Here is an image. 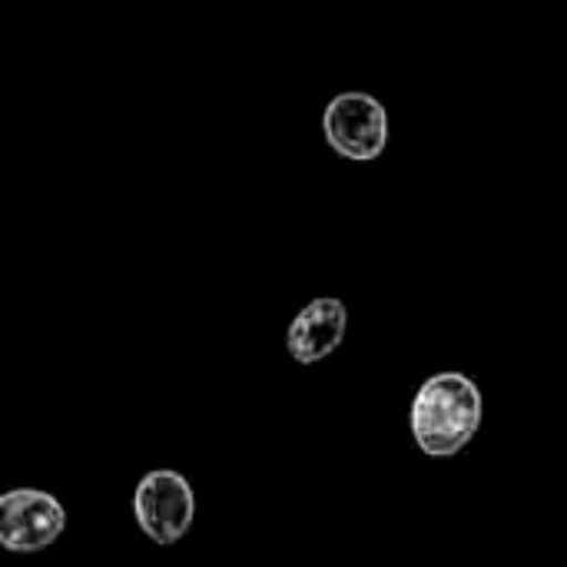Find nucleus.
Wrapping results in <instances>:
<instances>
[{
  "label": "nucleus",
  "mask_w": 567,
  "mask_h": 567,
  "mask_svg": "<svg viewBox=\"0 0 567 567\" xmlns=\"http://www.w3.org/2000/svg\"><path fill=\"white\" fill-rule=\"evenodd\" d=\"M482 389L462 372H439L415 392L409 425L415 445L429 458H452L472 445L482 429Z\"/></svg>",
  "instance_id": "nucleus-1"
},
{
  "label": "nucleus",
  "mask_w": 567,
  "mask_h": 567,
  "mask_svg": "<svg viewBox=\"0 0 567 567\" xmlns=\"http://www.w3.org/2000/svg\"><path fill=\"white\" fill-rule=\"evenodd\" d=\"M66 532L63 505L40 488H10L0 495V548L13 555H37Z\"/></svg>",
  "instance_id": "nucleus-4"
},
{
  "label": "nucleus",
  "mask_w": 567,
  "mask_h": 567,
  "mask_svg": "<svg viewBox=\"0 0 567 567\" xmlns=\"http://www.w3.org/2000/svg\"><path fill=\"white\" fill-rule=\"evenodd\" d=\"M322 133L336 156L372 163L389 146V110L365 90L336 93L322 110Z\"/></svg>",
  "instance_id": "nucleus-2"
},
{
  "label": "nucleus",
  "mask_w": 567,
  "mask_h": 567,
  "mask_svg": "<svg viewBox=\"0 0 567 567\" xmlns=\"http://www.w3.org/2000/svg\"><path fill=\"white\" fill-rule=\"evenodd\" d=\"M133 515L140 532L153 542V545H179L196 518V495L193 485L169 468L150 472L136 492H133Z\"/></svg>",
  "instance_id": "nucleus-3"
},
{
  "label": "nucleus",
  "mask_w": 567,
  "mask_h": 567,
  "mask_svg": "<svg viewBox=\"0 0 567 567\" xmlns=\"http://www.w3.org/2000/svg\"><path fill=\"white\" fill-rule=\"evenodd\" d=\"M349 329V309L336 296L312 299L286 329V352L299 365L326 362L342 342Z\"/></svg>",
  "instance_id": "nucleus-5"
}]
</instances>
